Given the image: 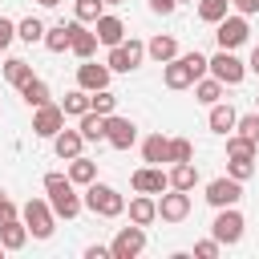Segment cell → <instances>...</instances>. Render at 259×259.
<instances>
[{"label": "cell", "instance_id": "cell-37", "mask_svg": "<svg viewBox=\"0 0 259 259\" xmlns=\"http://www.w3.org/2000/svg\"><path fill=\"white\" fill-rule=\"evenodd\" d=\"M227 174L239 178V182H247L255 174V158H227Z\"/></svg>", "mask_w": 259, "mask_h": 259}, {"label": "cell", "instance_id": "cell-15", "mask_svg": "<svg viewBox=\"0 0 259 259\" xmlns=\"http://www.w3.org/2000/svg\"><path fill=\"white\" fill-rule=\"evenodd\" d=\"M162 85H166V89H190V85H194V73H190V65L182 61V53L162 65Z\"/></svg>", "mask_w": 259, "mask_h": 259}, {"label": "cell", "instance_id": "cell-18", "mask_svg": "<svg viewBox=\"0 0 259 259\" xmlns=\"http://www.w3.org/2000/svg\"><path fill=\"white\" fill-rule=\"evenodd\" d=\"M154 219H158V198H154V194H138V198H130V223L150 227Z\"/></svg>", "mask_w": 259, "mask_h": 259}, {"label": "cell", "instance_id": "cell-34", "mask_svg": "<svg viewBox=\"0 0 259 259\" xmlns=\"http://www.w3.org/2000/svg\"><path fill=\"white\" fill-rule=\"evenodd\" d=\"M89 109H93V113H101V117H109V113L117 109V93H109V89L89 93Z\"/></svg>", "mask_w": 259, "mask_h": 259}, {"label": "cell", "instance_id": "cell-28", "mask_svg": "<svg viewBox=\"0 0 259 259\" xmlns=\"http://www.w3.org/2000/svg\"><path fill=\"white\" fill-rule=\"evenodd\" d=\"M223 81H214V77H198L194 81V101H202V105H214V101H223Z\"/></svg>", "mask_w": 259, "mask_h": 259}, {"label": "cell", "instance_id": "cell-51", "mask_svg": "<svg viewBox=\"0 0 259 259\" xmlns=\"http://www.w3.org/2000/svg\"><path fill=\"white\" fill-rule=\"evenodd\" d=\"M178 4H182V0H178ZM190 4H194V0H190Z\"/></svg>", "mask_w": 259, "mask_h": 259}, {"label": "cell", "instance_id": "cell-49", "mask_svg": "<svg viewBox=\"0 0 259 259\" xmlns=\"http://www.w3.org/2000/svg\"><path fill=\"white\" fill-rule=\"evenodd\" d=\"M4 202H8V194H4V190H0V206H4Z\"/></svg>", "mask_w": 259, "mask_h": 259}, {"label": "cell", "instance_id": "cell-25", "mask_svg": "<svg viewBox=\"0 0 259 259\" xmlns=\"http://www.w3.org/2000/svg\"><path fill=\"white\" fill-rule=\"evenodd\" d=\"M166 178H170L174 190H194V186H198V166H194V162H174Z\"/></svg>", "mask_w": 259, "mask_h": 259}, {"label": "cell", "instance_id": "cell-38", "mask_svg": "<svg viewBox=\"0 0 259 259\" xmlns=\"http://www.w3.org/2000/svg\"><path fill=\"white\" fill-rule=\"evenodd\" d=\"M101 12H105L101 0H77V20H81V24H93Z\"/></svg>", "mask_w": 259, "mask_h": 259}, {"label": "cell", "instance_id": "cell-26", "mask_svg": "<svg viewBox=\"0 0 259 259\" xmlns=\"http://www.w3.org/2000/svg\"><path fill=\"white\" fill-rule=\"evenodd\" d=\"M77 130H81L85 142H105V117L93 113V109H85V113L77 117Z\"/></svg>", "mask_w": 259, "mask_h": 259}, {"label": "cell", "instance_id": "cell-13", "mask_svg": "<svg viewBox=\"0 0 259 259\" xmlns=\"http://www.w3.org/2000/svg\"><path fill=\"white\" fill-rule=\"evenodd\" d=\"M130 186L138 194H162V190H170V178H166L162 166H142V170L130 174Z\"/></svg>", "mask_w": 259, "mask_h": 259}, {"label": "cell", "instance_id": "cell-1", "mask_svg": "<svg viewBox=\"0 0 259 259\" xmlns=\"http://www.w3.org/2000/svg\"><path fill=\"white\" fill-rule=\"evenodd\" d=\"M45 194L57 219H77L81 214V194L69 182V174H45Z\"/></svg>", "mask_w": 259, "mask_h": 259}, {"label": "cell", "instance_id": "cell-42", "mask_svg": "<svg viewBox=\"0 0 259 259\" xmlns=\"http://www.w3.org/2000/svg\"><path fill=\"white\" fill-rule=\"evenodd\" d=\"M12 36H16V24H12L8 16H0V53L12 45Z\"/></svg>", "mask_w": 259, "mask_h": 259}, {"label": "cell", "instance_id": "cell-9", "mask_svg": "<svg viewBox=\"0 0 259 259\" xmlns=\"http://www.w3.org/2000/svg\"><path fill=\"white\" fill-rule=\"evenodd\" d=\"M239 198H243V182L239 178H231V174H223V178H210L206 182V202L219 210V206H239Z\"/></svg>", "mask_w": 259, "mask_h": 259}, {"label": "cell", "instance_id": "cell-17", "mask_svg": "<svg viewBox=\"0 0 259 259\" xmlns=\"http://www.w3.org/2000/svg\"><path fill=\"white\" fill-rule=\"evenodd\" d=\"M73 24H77V16L73 20H61V24H53V28H45V49L49 53H65L69 49V40H73Z\"/></svg>", "mask_w": 259, "mask_h": 259}, {"label": "cell", "instance_id": "cell-40", "mask_svg": "<svg viewBox=\"0 0 259 259\" xmlns=\"http://www.w3.org/2000/svg\"><path fill=\"white\" fill-rule=\"evenodd\" d=\"M219 251H223V243H219L214 235H210V239H202V243H194V255H198V259H214Z\"/></svg>", "mask_w": 259, "mask_h": 259}, {"label": "cell", "instance_id": "cell-16", "mask_svg": "<svg viewBox=\"0 0 259 259\" xmlns=\"http://www.w3.org/2000/svg\"><path fill=\"white\" fill-rule=\"evenodd\" d=\"M93 32H97V40H101V45H109V49L125 40V24H121L113 12H101V16L93 20Z\"/></svg>", "mask_w": 259, "mask_h": 259}, {"label": "cell", "instance_id": "cell-44", "mask_svg": "<svg viewBox=\"0 0 259 259\" xmlns=\"http://www.w3.org/2000/svg\"><path fill=\"white\" fill-rule=\"evenodd\" d=\"M231 4H235V12H243V16L259 12V0H231Z\"/></svg>", "mask_w": 259, "mask_h": 259}, {"label": "cell", "instance_id": "cell-31", "mask_svg": "<svg viewBox=\"0 0 259 259\" xmlns=\"http://www.w3.org/2000/svg\"><path fill=\"white\" fill-rule=\"evenodd\" d=\"M227 12H231V0H198V20L206 24H219Z\"/></svg>", "mask_w": 259, "mask_h": 259}, {"label": "cell", "instance_id": "cell-46", "mask_svg": "<svg viewBox=\"0 0 259 259\" xmlns=\"http://www.w3.org/2000/svg\"><path fill=\"white\" fill-rule=\"evenodd\" d=\"M247 69H251V73H259V45L251 49V61H247Z\"/></svg>", "mask_w": 259, "mask_h": 259}, {"label": "cell", "instance_id": "cell-12", "mask_svg": "<svg viewBox=\"0 0 259 259\" xmlns=\"http://www.w3.org/2000/svg\"><path fill=\"white\" fill-rule=\"evenodd\" d=\"M105 142H109L113 150H130V146L138 142V125H134L130 117L109 113V117H105Z\"/></svg>", "mask_w": 259, "mask_h": 259}, {"label": "cell", "instance_id": "cell-8", "mask_svg": "<svg viewBox=\"0 0 259 259\" xmlns=\"http://www.w3.org/2000/svg\"><path fill=\"white\" fill-rule=\"evenodd\" d=\"M146 251V227H121L117 235H113V243H109V255L113 259H138Z\"/></svg>", "mask_w": 259, "mask_h": 259}, {"label": "cell", "instance_id": "cell-10", "mask_svg": "<svg viewBox=\"0 0 259 259\" xmlns=\"http://www.w3.org/2000/svg\"><path fill=\"white\" fill-rule=\"evenodd\" d=\"M57 130H65V109L61 105H36L32 109V134L36 138H57Z\"/></svg>", "mask_w": 259, "mask_h": 259}, {"label": "cell", "instance_id": "cell-48", "mask_svg": "<svg viewBox=\"0 0 259 259\" xmlns=\"http://www.w3.org/2000/svg\"><path fill=\"white\" fill-rule=\"evenodd\" d=\"M36 4H45V8H57V4H61V0H36Z\"/></svg>", "mask_w": 259, "mask_h": 259}, {"label": "cell", "instance_id": "cell-43", "mask_svg": "<svg viewBox=\"0 0 259 259\" xmlns=\"http://www.w3.org/2000/svg\"><path fill=\"white\" fill-rule=\"evenodd\" d=\"M174 8H178V0H150V12L154 16H170Z\"/></svg>", "mask_w": 259, "mask_h": 259}, {"label": "cell", "instance_id": "cell-11", "mask_svg": "<svg viewBox=\"0 0 259 259\" xmlns=\"http://www.w3.org/2000/svg\"><path fill=\"white\" fill-rule=\"evenodd\" d=\"M190 214V190H174L170 186V194L162 190V198H158V219L162 223H182Z\"/></svg>", "mask_w": 259, "mask_h": 259}, {"label": "cell", "instance_id": "cell-30", "mask_svg": "<svg viewBox=\"0 0 259 259\" xmlns=\"http://www.w3.org/2000/svg\"><path fill=\"white\" fill-rule=\"evenodd\" d=\"M4 81L20 89L24 81H32V65H28V61H20V57H12V61H4Z\"/></svg>", "mask_w": 259, "mask_h": 259}, {"label": "cell", "instance_id": "cell-36", "mask_svg": "<svg viewBox=\"0 0 259 259\" xmlns=\"http://www.w3.org/2000/svg\"><path fill=\"white\" fill-rule=\"evenodd\" d=\"M235 134H239V138H247V142H255V146H259V109H255V113H243V117H239V121H235Z\"/></svg>", "mask_w": 259, "mask_h": 259}, {"label": "cell", "instance_id": "cell-2", "mask_svg": "<svg viewBox=\"0 0 259 259\" xmlns=\"http://www.w3.org/2000/svg\"><path fill=\"white\" fill-rule=\"evenodd\" d=\"M81 206H85V210H93L97 219H117V214H125V198H121L109 182H97V178L85 186Z\"/></svg>", "mask_w": 259, "mask_h": 259}, {"label": "cell", "instance_id": "cell-39", "mask_svg": "<svg viewBox=\"0 0 259 259\" xmlns=\"http://www.w3.org/2000/svg\"><path fill=\"white\" fill-rule=\"evenodd\" d=\"M170 162H194V146L186 138H170Z\"/></svg>", "mask_w": 259, "mask_h": 259}, {"label": "cell", "instance_id": "cell-33", "mask_svg": "<svg viewBox=\"0 0 259 259\" xmlns=\"http://www.w3.org/2000/svg\"><path fill=\"white\" fill-rule=\"evenodd\" d=\"M61 109H65V113H69V117H81V113H85V109H89V93H85V89H81V85H77V89H73V93H65V101H61Z\"/></svg>", "mask_w": 259, "mask_h": 259}, {"label": "cell", "instance_id": "cell-23", "mask_svg": "<svg viewBox=\"0 0 259 259\" xmlns=\"http://www.w3.org/2000/svg\"><path fill=\"white\" fill-rule=\"evenodd\" d=\"M65 174H69L73 186H89V182L97 178V162L85 158V154H77V158H69V170H65Z\"/></svg>", "mask_w": 259, "mask_h": 259}, {"label": "cell", "instance_id": "cell-35", "mask_svg": "<svg viewBox=\"0 0 259 259\" xmlns=\"http://www.w3.org/2000/svg\"><path fill=\"white\" fill-rule=\"evenodd\" d=\"M255 142H247V138H239V134H227V158H255Z\"/></svg>", "mask_w": 259, "mask_h": 259}, {"label": "cell", "instance_id": "cell-27", "mask_svg": "<svg viewBox=\"0 0 259 259\" xmlns=\"http://www.w3.org/2000/svg\"><path fill=\"white\" fill-rule=\"evenodd\" d=\"M146 53H150V57H154L158 65H166V61H174V57H178V40H174V36H162V32H158V36H154V40L146 45Z\"/></svg>", "mask_w": 259, "mask_h": 259}, {"label": "cell", "instance_id": "cell-29", "mask_svg": "<svg viewBox=\"0 0 259 259\" xmlns=\"http://www.w3.org/2000/svg\"><path fill=\"white\" fill-rule=\"evenodd\" d=\"M20 97H24V105H28V109L49 105V85H45L40 77H32V81H24V85H20Z\"/></svg>", "mask_w": 259, "mask_h": 259}, {"label": "cell", "instance_id": "cell-4", "mask_svg": "<svg viewBox=\"0 0 259 259\" xmlns=\"http://www.w3.org/2000/svg\"><path fill=\"white\" fill-rule=\"evenodd\" d=\"M206 73H210L214 81H223V85H239V81L247 77V61H239L231 49H219V53L206 61Z\"/></svg>", "mask_w": 259, "mask_h": 259}, {"label": "cell", "instance_id": "cell-50", "mask_svg": "<svg viewBox=\"0 0 259 259\" xmlns=\"http://www.w3.org/2000/svg\"><path fill=\"white\" fill-rule=\"evenodd\" d=\"M0 255H4V243H0Z\"/></svg>", "mask_w": 259, "mask_h": 259}, {"label": "cell", "instance_id": "cell-6", "mask_svg": "<svg viewBox=\"0 0 259 259\" xmlns=\"http://www.w3.org/2000/svg\"><path fill=\"white\" fill-rule=\"evenodd\" d=\"M142 57H146V45L130 36V40H121V45H113V49H109L105 65H109V73H134V69L142 65Z\"/></svg>", "mask_w": 259, "mask_h": 259}, {"label": "cell", "instance_id": "cell-3", "mask_svg": "<svg viewBox=\"0 0 259 259\" xmlns=\"http://www.w3.org/2000/svg\"><path fill=\"white\" fill-rule=\"evenodd\" d=\"M20 219H24V227H28L32 239H49V235L57 231V214H53L49 198H28L24 210H20Z\"/></svg>", "mask_w": 259, "mask_h": 259}, {"label": "cell", "instance_id": "cell-7", "mask_svg": "<svg viewBox=\"0 0 259 259\" xmlns=\"http://www.w3.org/2000/svg\"><path fill=\"white\" fill-rule=\"evenodd\" d=\"M247 36H251V28H247V16H243V12H235V16L227 12V16L214 24V40H219V49H231V53H235Z\"/></svg>", "mask_w": 259, "mask_h": 259}, {"label": "cell", "instance_id": "cell-24", "mask_svg": "<svg viewBox=\"0 0 259 259\" xmlns=\"http://www.w3.org/2000/svg\"><path fill=\"white\" fill-rule=\"evenodd\" d=\"M142 158H146L150 166H162V162H170V138H162V134H150V138L142 142Z\"/></svg>", "mask_w": 259, "mask_h": 259}, {"label": "cell", "instance_id": "cell-19", "mask_svg": "<svg viewBox=\"0 0 259 259\" xmlns=\"http://www.w3.org/2000/svg\"><path fill=\"white\" fill-rule=\"evenodd\" d=\"M0 243H4V251H20V247L28 243V227H24L20 214L8 219V223H0Z\"/></svg>", "mask_w": 259, "mask_h": 259}, {"label": "cell", "instance_id": "cell-5", "mask_svg": "<svg viewBox=\"0 0 259 259\" xmlns=\"http://www.w3.org/2000/svg\"><path fill=\"white\" fill-rule=\"evenodd\" d=\"M243 214H239V206H219V214H214V223H210V235L223 243V247H235L239 239H243Z\"/></svg>", "mask_w": 259, "mask_h": 259}, {"label": "cell", "instance_id": "cell-47", "mask_svg": "<svg viewBox=\"0 0 259 259\" xmlns=\"http://www.w3.org/2000/svg\"><path fill=\"white\" fill-rule=\"evenodd\" d=\"M101 4H105V8H117V4H125V0H101Z\"/></svg>", "mask_w": 259, "mask_h": 259}, {"label": "cell", "instance_id": "cell-14", "mask_svg": "<svg viewBox=\"0 0 259 259\" xmlns=\"http://www.w3.org/2000/svg\"><path fill=\"white\" fill-rule=\"evenodd\" d=\"M77 85H81L85 93L109 89V65H97V61H81V65H77Z\"/></svg>", "mask_w": 259, "mask_h": 259}, {"label": "cell", "instance_id": "cell-22", "mask_svg": "<svg viewBox=\"0 0 259 259\" xmlns=\"http://www.w3.org/2000/svg\"><path fill=\"white\" fill-rule=\"evenodd\" d=\"M81 146H85V138H81V130H57V138H53V150H57V158H77L81 154Z\"/></svg>", "mask_w": 259, "mask_h": 259}, {"label": "cell", "instance_id": "cell-45", "mask_svg": "<svg viewBox=\"0 0 259 259\" xmlns=\"http://www.w3.org/2000/svg\"><path fill=\"white\" fill-rule=\"evenodd\" d=\"M85 259H113V255H109V247L97 243V247H85Z\"/></svg>", "mask_w": 259, "mask_h": 259}, {"label": "cell", "instance_id": "cell-32", "mask_svg": "<svg viewBox=\"0 0 259 259\" xmlns=\"http://www.w3.org/2000/svg\"><path fill=\"white\" fill-rule=\"evenodd\" d=\"M16 36H20L24 45H36V40H45V20H36V16H24V20L16 24Z\"/></svg>", "mask_w": 259, "mask_h": 259}, {"label": "cell", "instance_id": "cell-52", "mask_svg": "<svg viewBox=\"0 0 259 259\" xmlns=\"http://www.w3.org/2000/svg\"><path fill=\"white\" fill-rule=\"evenodd\" d=\"M255 105H259V97H255Z\"/></svg>", "mask_w": 259, "mask_h": 259}, {"label": "cell", "instance_id": "cell-21", "mask_svg": "<svg viewBox=\"0 0 259 259\" xmlns=\"http://www.w3.org/2000/svg\"><path fill=\"white\" fill-rule=\"evenodd\" d=\"M206 121H210V130H214V134H223V138H227V134L235 130L239 113H235V105H227V101H214V105H210V117H206Z\"/></svg>", "mask_w": 259, "mask_h": 259}, {"label": "cell", "instance_id": "cell-20", "mask_svg": "<svg viewBox=\"0 0 259 259\" xmlns=\"http://www.w3.org/2000/svg\"><path fill=\"white\" fill-rule=\"evenodd\" d=\"M69 53H77L81 61H89L93 53H97V32H89L81 20L73 24V40H69Z\"/></svg>", "mask_w": 259, "mask_h": 259}, {"label": "cell", "instance_id": "cell-41", "mask_svg": "<svg viewBox=\"0 0 259 259\" xmlns=\"http://www.w3.org/2000/svg\"><path fill=\"white\" fill-rule=\"evenodd\" d=\"M182 61L190 65V73H194V81H198V77H206V57H202V53H182Z\"/></svg>", "mask_w": 259, "mask_h": 259}]
</instances>
